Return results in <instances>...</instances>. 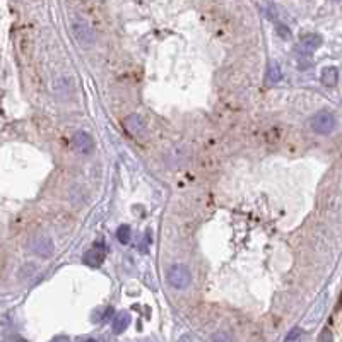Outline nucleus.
Masks as SVG:
<instances>
[{
  "label": "nucleus",
  "instance_id": "3",
  "mask_svg": "<svg viewBox=\"0 0 342 342\" xmlns=\"http://www.w3.org/2000/svg\"><path fill=\"white\" fill-rule=\"evenodd\" d=\"M29 250H31L35 255H38L41 258H50L55 252V245H53L52 238L47 235H35L29 240Z\"/></svg>",
  "mask_w": 342,
  "mask_h": 342
},
{
  "label": "nucleus",
  "instance_id": "10",
  "mask_svg": "<svg viewBox=\"0 0 342 342\" xmlns=\"http://www.w3.org/2000/svg\"><path fill=\"white\" fill-rule=\"evenodd\" d=\"M282 79V72L279 69V65L276 62L269 65V70H267V84H277L279 81Z\"/></svg>",
  "mask_w": 342,
  "mask_h": 342
},
{
  "label": "nucleus",
  "instance_id": "5",
  "mask_svg": "<svg viewBox=\"0 0 342 342\" xmlns=\"http://www.w3.org/2000/svg\"><path fill=\"white\" fill-rule=\"evenodd\" d=\"M123 125H125V130L128 133H132L133 137L144 135L145 130H147V122H145V118L140 113L128 115L127 118L123 120Z\"/></svg>",
  "mask_w": 342,
  "mask_h": 342
},
{
  "label": "nucleus",
  "instance_id": "9",
  "mask_svg": "<svg viewBox=\"0 0 342 342\" xmlns=\"http://www.w3.org/2000/svg\"><path fill=\"white\" fill-rule=\"evenodd\" d=\"M320 81H322V84L327 86V87L337 86V81H339V72H337L335 67H325V69L322 70V76H320Z\"/></svg>",
  "mask_w": 342,
  "mask_h": 342
},
{
  "label": "nucleus",
  "instance_id": "14",
  "mask_svg": "<svg viewBox=\"0 0 342 342\" xmlns=\"http://www.w3.org/2000/svg\"><path fill=\"white\" fill-rule=\"evenodd\" d=\"M214 342H229V337L224 335V333H218V335L214 337Z\"/></svg>",
  "mask_w": 342,
  "mask_h": 342
},
{
  "label": "nucleus",
  "instance_id": "6",
  "mask_svg": "<svg viewBox=\"0 0 342 342\" xmlns=\"http://www.w3.org/2000/svg\"><path fill=\"white\" fill-rule=\"evenodd\" d=\"M320 45H322V36L315 35V33H308V35H304L303 38L299 40L298 52L301 53V55H311L315 50L320 48Z\"/></svg>",
  "mask_w": 342,
  "mask_h": 342
},
{
  "label": "nucleus",
  "instance_id": "1",
  "mask_svg": "<svg viewBox=\"0 0 342 342\" xmlns=\"http://www.w3.org/2000/svg\"><path fill=\"white\" fill-rule=\"evenodd\" d=\"M335 116H333L332 111L328 110H322L318 113H315L310 120V127L315 133H320V135H328L335 130Z\"/></svg>",
  "mask_w": 342,
  "mask_h": 342
},
{
  "label": "nucleus",
  "instance_id": "2",
  "mask_svg": "<svg viewBox=\"0 0 342 342\" xmlns=\"http://www.w3.org/2000/svg\"><path fill=\"white\" fill-rule=\"evenodd\" d=\"M168 282L175 289H185L192 282V272L183 264H173L168 269Z\"/></svg>",
  "mask_w": 342,
  "mask_h": 342
},
{
  "label": "nucleus",
  "instance_id": "4",
  "mask_svg": "<svg viewBox=\"0 0 342 342\" xmlns=\"http://www.w3.org/2000/svg\"><path fill=\"white\" fill-rule=\"evenodd\" d=\"M72 31L77 41L84 47H91L94 43V31L86 21L82 19H74L72 21Z\"/></svg>",
  "mask_w": 342,
  "mask_h": 342
},
{
  "label": "nucleus",
  "instance_id": "7",
  "mask_svg": "<svg viewBox=\"0 0 342 342\" xmlns=\"http://www.w3.org/2000/svg\"><path fill=\"white\" fill-rule=\"evenodd\" d=\"M74 149L81 154H91L94 151V140L87 132H76L72 137Z\"/></svg>",
  "mask_w": 342,
  "mask_h": 342
},
{
  "label": "nucleus",
  "instance_id": "11",
  "mask_svg": "<svg viewBox=\"0 0 342 342\" xmlns=\"http://www.w3.org/2000/svg\"><path fill=\"white\" fill-rule=\"evenodd\" d=\"M130 236H132V229L128 224H122V226L116 229V240L122 245H127L130 241Z\"/></svg>",
  "mask_w": 342,
  "mask_h": 342
},
{
  "label": "nucleus",
  "instance_id": "8",
  "mask_svg": "<svg viewBox=\"0 0 342 342\" xmlns=\"http://www.w3.org/2000/svg\"><path fill=\"white\" fill-rule=\"evenodd\" d=\"M105 257H106L105 247H103L101 243H98L91 250H87L84 253V257H82V260H84V264L89 267H99L103 262H105Z\"/></svg>",
  "mask_w": 342,
  "mask_h": 342
},
{
  "label": "nucleus",
  "instance_id": "15",
  "mask_svg": "<svg viewBox=\"0 0 342 342\" xmlns=\"http://www.w3.org/2000/svg\"><path fill=\"white\" fill-rule=\"evenodd\" d=\"M333 2H340V0H333Z\"/></svg>",
  "mask_w": 342,
  "mask_h": 342
},
{
  "label": "nucleus",
  "instance_id": "13",
  "mask_svg": "<svg viewBox=\"0 0 342 342\" xmlns=\"http://www.w3.org/2000/svg\"><path fill=\"white\" fill-rule=\"evenodd\" d=\"M151 241H152V238L149 236V233H147V235H145V240H144L142 247H140V248H142V252H147V247L151 245Z\"/></svg>",
  "mask_w": 342,
  "mask_h": 342
},
{
  "label": "nucleus",
  "instance_id": "12",
  "mask_svg": "<svg viewBox=\"0 0 342 342\" xmlns=\"http://www.w3.org/2000/svg\"><path fill=\"white\" fill-rule=\"evenodd\" d=\"M127 323H128V315L127 313H122V315H118V318H116V322H115V330L116 332H120L122 328L127 327Z\"/></svg>",
  "mask_w": 342,
  "mask_h": 342
}]
</instances>
